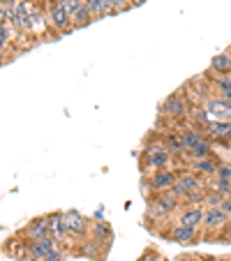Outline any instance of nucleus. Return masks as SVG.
I'll use <instances>...</instances> for the list:
<instances>
[{
    "instance_id": "2",
    "label": "nucleus",
    "mask_w": 231,
    "mask_h": 261,
    "mask_svg": "<svg viewBox=\"0 0 231 261\" xmlns=\"http://www.w3.org/2000/svg\"><path fill=\"white\" fill-rule=\"evenodd\" d=\"M178 208H181V199H178L171 190L148 197V217H150L152 222H167Z\"/></svg>"
},
{
    "instance_id": "12",
    "label": "nucleus",
    "mask_w": 231,
    "mask_h": 261,
    "mask_svg": "<svg viewBox=\"0 0 231 261\" xmlns=\"http://www.w3.org/2000/svg\"><path fill=\"white\" fill-rule=\"evenodd\" d=\"M203 137L208 139V141H215V143H226L231 139V123H217V120H211L208 125H203L201 127Z\"/></svg>"
},
{
    "instance_id": "28",
    "label": "nucleus",
    "mask_w": 231,
    "mask_h": 261,
    "mask_svg": "<svg viewBox=\"0 0 231 261\" xmlns=\"http://www.w3.org/2000/svg\"><path fill=\"white\" fill-rule=\"evenodd\" d=\"M220 208L226 213V215H231V192L224 197V201H222V206H220Z\"/></svg>"
},
{
    "instance_id": "35",
    "label": "nucleus",
    "mask_w": 231,
    "mask_h": 261,
    "mask_svg": "<svg viewBox=\"0 0 231 261\" xmlns=\"http://www.w3.org/2000/svg\"><path fill=\"white\" fill-rule=\"evenodd\" d=\"M229 51H231V49H229Z\"/></svg>"
},
{
    "instance_id": "33",
    "label": "nucleus",
    "mask_w": 231,
    "mask_h": 261,
    "mask_svg": "<svg viewBox=\"0 0 231 261\" xmlns=\"http://www.w3.org/2000/svg\"><path fill=\"white\" fill-rule=\"evenodd\" d=\"M201 261H220V259H201Z\"/></svg>"
},
{
    "instance_id": "20",
    "label": "nucleus",
    "mask_w": 231,
    "mask_h": 261,
    "mask_svg": "<svg viewBox=\"0 0 231 261\" xmlns=\"http://www.w3.org/2000/svg\"><path fill=\"white\" fill-rule=\"evenodd\" d=\"M84 3H86V7L90 10L93 19H104V16L116 14V12H113L111 7L107 5V0H84Z\"/></svg>"
},
{
    "instance_id": "27",
    "label": "nucleus",
    "mask_w": 231,
    "mask_h": 261,
    "mask_svg": "<svg viewBox=\"0 0 231 261\" xmlns=\"http://www.w3.org/2000/svg\"><path fill=\"white\" fill-rule=\"evenodd\" d=\"M113 7H116V12H123L132 5H130V0H113Z\"/></svg>"
},
{
    "instance_id": "14",
    "label": "nucleus",
    "mask_w": 231,
    "mask_h": 261,
    "mask_svg": "<svg viewBox=\"0 0 231 261\" xmlns=\"http://www.w3.org/2000/svg\"><path fill=\"white\" fill-rule=\"evenodd\" d=\"M178 224H185L190 229H197L201 231V224H203V208L201 206H187L178 211Z\"/></svg>"
},
{
    "instance_id": "22",
    "label": "nucleus",
    "mask_w": 231,
    "mask_h": 261,
    "mask_svg": "<svg viewBox=\"0 0 231 261\" xmlns=\"http://www.w3.org/2000/svg\"><path fill=\"white\" fill-rule=\"evenodd\" d=\"M90 21H93V14H90V10L86 7V3H84V5L72 14V25L74 28H84V25H88Z\"/></svg>"
},
{
    "instance_id": "34",
    "label": "nucleus",
    "mask_w": 231,
    "mask_h": 261,
    "mask_svg": "<svg viewBox=\"0 0 231 261\" xmlns=\"http://www.w3.org/2000/svg\"><path fill=\"white\" fill-rule=\"evenodd\" d=\"M226 81H229V84H231V74H229V76H226Z\"/></svg>"
},
{
    "instance_id": "8",
    "label": "nucleus",
    "mask_w": 231,
    "mask_h": 261,
    "mask_svg": "<svg viewBox=\"0 0 231 261\" xmlns=\"http://www.w3.org/2000/svg\"><path fill=\"white\" fill-rule=\"evenodd\" d=\"M176 180H178L176 169H160V171L148 173L146 185H148V192L150 194H160V192H169V190H173Z\"/></svg>"
},
{
    "instance_id": "13",
    "label": "nucleus",
    "mask_w": 231,
    "mask_h": 261,
    "mask_svg": "<svg viewBox=\"0 0 231 261\" xmlns=\"http://www.w3.org/2000/svg\"><path fill=\"white\" fill-rule=\"evenodd\" d=\"M21 236L28 238V241H37V238H49V220L46 215H40V217H33L23 227Z\"/></svg>"
},
{
    "instance_id": "18",
    "label": "nucleus",
    "mask_w": 231,
    "mask_h": 261,
    "mask_svg": "<svg viewBox=\"0 0 231 261\" xmlns=\"http://www.w3.org/2000/svg\"><path fill=\"white\" fill-rule=\"evenodd\" d=\"M208 74H217V76H229L231 74V51H222V54L213 56Z\"/></svg>"
},
{
    "instance_id": "6",
    "label": "nucleus",
    "mask_w": 231,
    "mask_h": 261,
    "mask_svg": "<svg viewBox=\"0 0 231 261\" xmlns=\"http://www.w3.org/2000/svg\"><path fill=\"white\" fill-rule=\"evenodd\" d=\"M46 21H49V28H54L56 33L67 35L74 30L72 25V16L67 14V10L63 7L60 0H46Z\"/></svg>"
},
{
    "instance_id": "7",
    "label": "nucleus",
    "mask_w": 231,
    "mask_h": 261,
    "mask_svg": "<svg viewBox=\"0 0 231 261\" xmlns=\"http://www.w3.org/2000/svg\"><path fill=\"white\" fill-rule=\"evenodd\" d=\"M65 220V231L69 238H86L90 236V229H93V222L79 211H65L63 213Z\"/></svg>"
},
{
    "instance_id": "30",
    "label": "nucleus",
    "mask_w": 231,
    "mask_h": 261,
    "mask_svg": "<svg viewBox=\"0 0 231 261\" xmlns=\"http://www.w3.org/2000/svg\"><path fill=\"white\" fill-rule=\"evenodd\" d=\"M14 261H40V259H35L33 254H21V256H16Z\"/></svg>"
},
{
    "instance_id": "17",
    "label": "nucleus",
    "mask_w": 231,
    "mask_h": 261,
    "mask_svg": "<svg viewBox=\"0 0 231 261\" xmlns=\"http://www.w3.org/2000/svg\"><path fill=\"white\" fill-rule=\"evenodd\" d=\"M49 220V238H54L58 245H63L67 241V231H65V220H63V213H49L46 215Z\"/></svg>"
},
{
    "instance_id": "23",
    "label": "nucleus",
    "mask_w": 231,
    "mask_h": 261,
    "mask_svg": "<svg viewBox=\"0 0 231 261\" xmlns=\"http://www.w3.org/2000/svg\"><path fill=\"white\" fill-rule=\"evenodd\" d=\"M90 233H93V238L97 243L111 241V229H109V224H104V222H93V229H90Z\"/></svg>"
},
{
    "instance_id": "3",
    "label": "nucleus",
    "mask_w": 231,
    "mask_h": 261,
    "mask_svg": "<svg viewBox=\"0 0 231 261\" xmlns=\"http://www.w3.org/2000/svg\"><path fill=\"white\" fill-rule=\"evenodd\" d=\"M206 190H208L206 178H201L199 173H194V171L187 169V171H178V180H176V185H173L171 192L176 194V197L181 199V203H183L187 197L199 194V192H206Z\"/></svg>"
},
{
    "instance_id": "9",
    "label": "nucleus",
    "mask_w": 231,
    "mask_h": 261,
    "mask_svg": "<svg viewBox=\"0 0 231 261\" xmlns=\"http://www.w3.org/2000/svg\"><path fill=\"white\" fill-rule=\"evenodd\" d=\"M231 224V215H226L222 208H203V224L201 231L206 236H213V233H222L226 227Z\"/></svg>"
},
{
    "instance_id": "11",
    "label": "nucleus",
    "mask_w": 231,
    "mask_h": 261,
    "mask_svg": "<svg viewBox=\"0 0 231 261\" xmlns=\"http://www.w3.org/2000/svg\"><path fill=\"white\" fill-rule=\"evenodd\" d=\"M203 107H206L211 120H217V123H231V104L226 102V99L213 95V97L208 99Z\"/></svg>"
},
{
    "instance_id": "31",
    "label": "nucleus",
    "mask_w": 231,
    "mask_h": 261,
    "mask_svg": "<svg viewBox=\"0 0 231 261\" xmlns=\"http://www.w3.org/2000/svg\"><path fill=\"white\" fill-rule=\"evenodd\" d=\"M143 3H146V0H130V5H132V7H137V5H143Z\"/></svg>"
},
{
    "instance_id": "29",
    "label": "nucleus",
    "mask_w": 231,
    "mask_h": 261,
    "mask_svg": "<svg viewBox=\"0 0 231 261\" xmlns=\"http://www.w3.org/2000/svg\"><path fill=\"white\" fill-rule=\"evenodd\" d=\"M10 21H7V10H5V5L0 3V25H7Z\"/></svg>"
},
{
    "instance_id": "32",
    "label": "nucleus",
    "mask_w": 231,
    "mask_h": 261,
    "mask_svg": "<svg viewBox=\"0 0 231 261\" xmlns=\"http://www.w3.org/2000/svg\"><path fill=\"white\" fill-rule=\"evenodd\" d=\"M5 58H7V51L3 49V46H0V63H3V60H5Z\"/></svg>"
},
{
    "instance_id": "26",
    "label": "nucleus",
    "mask_w": 231,
    "mask_h": 261,
    "mask_svg": "<svg viewBox=\"0 0 231 261\" xmlns=\"http://www.w3.org/2000/svg\"><path fill=\"white\" fill-rule=\"evenodd\" d=\"M215 178H222V180H231V167H229V164H220V167H217Z\"/></svg>"
},
{
    "instance_id": "21",
    "label": "nucleus",
    "mask_w": 231,
    "mask_h": 261,
    "mask_svg": "<svg viewBox=\"0 0 231 261\" xmlns=\"http://www.w3.org/2000/svg\"><path fill=\"white\" fill-rule=\"evenodd\" d=\"M211 81H213V90H215L217 97L226 99L231 104V84L226 81V76H215V79L211 76Z\"/></svg>"
},
{
    "instance_id": "19",
    "label": "nucleus",
    "mask_w": 231,
    "mask_h": 261,
    "mask_svg": "<svg viewBox=\"0 0 231 261\" xmlns=\"http://www.w3.org/2000/svg\"><path fill=\"white\" fill-rule=\"evenodd\" d=\"M208 123H211V116H208L206 107H192L190 109V116H187V125H190V127L201 129L203 125H208Z\"/></svg>"
},
{
    "instance_id": "5",
    "label": "nucleus",
    "mask_w": 231,
    "mask_h": 261,
    "mask_svg": "<svg viewBox=\"0 0 231 261\" xmlns=\"http://www.w3.org/2000/svg\"><path fill=\"white\" fill-rule=\"evenodd\" d=\"M190 109H192V104L185 99V95L173 93L162 102V107H160V116L167 118V120H173V123H185L187 116H190Z\"/></svg>"
},
{
    "instance_id": "1",
    "label": "nucleus",
    "mask_w": 231,
    "mask_h": 261,
    "mask_svg": "<svg viewBox=\"0 0 231 261\" xmlns=\"http://www.w3.org/2000/svg\"><path fill=\"white\" fill-rule=\"evenodd\" d=\"M171 160H173V153L167 148L164 139L158 137V139H152V141L143 148L141 169H143V171H148V173L160 171V169H171V167H169V164H171Z\"/></svg>"
},
{
    "instance_id": "16",
    "label": "nucleus",
    "mask_w": 231,
    "mask_h": 261,
    "mask_svg": "<svg viewBox=\"0 0 231 261\" xmlns=\"http://www.w3.org/2000/svg\"><path fill=\"white\" fill-rule=\"evenodd\" d=\"M217 167H220V162H217L215 155H211V158H201V160H190V171L199 173L201 178H213L217 173Z\"/></svg>"
},
{
    "instance_id": "4",
    "label": "nucleus",
    "mask_w": 231,
    "mask_h": 261,
    "mask_svg": "<svg viewBox=\"0 0 231 261\" xmlns=\"http://www.w3.org/2000/svg\"><path fill=\"white\" fill-rule=\"evenodd\" d=\"M25 254H33L40 261H65L63 250L54 238H37V241L25 238Z\"/></svg>"
},
{
    "instance_id": "24",
    "label": "nucleus",
    "mask_w": 231,
    "mask_h": 261,
    "mask_svg": "<svg viewBox=\"0 0 231 261\" xmlns=\"http://www.w3.org/2000/svg\"><path fill=\"white\" fill-rule=\"evenodd\" d=\"M137 261H164V259H162V254H160V252L155 250V247H148V250L143 252V254L139 256Z\"/></svg>"
},
{
    "instance_id": "25",
    "label": "nucleus",
    "mask_w": 231,
    "mask_h": 261,
    "mask_svg": "<svg viewBox=\"0 0 231 261\" xmlns=\"http://www.w3.org/2000/svg\"><path fill=\"white\" fill-rule=\"evenodd\" d=\"M60 3H63V7L67 10V14H69V16H72L74 12H76L81 5H84V0H60Z\"/></svg>"
},
{
    "instance_id": "15",
    "label": "nucleus",
    "mask_w": 231,
    "mask_h": 261,
    "mask_svg": "<svg viewBox=\"0 0 231 261\" xmlns=\"http://www.w3.org/2000/svg\"><path fill=\"white\" fill-rule=\"evenodd\" d=\"M178 137H181V143H183V148H185V153H190V150H194L197 146H201V143L208 141V139L203 137L201 129L190 127V125H185V127H178Z\"/></svg>"
},
{
    "instance_id": "10",
    "label": "nucleus",
    "mask_w": 231,
    "mask_h": 261,
    "mask_svg": "<svg viewBox=\"0 0 231 261\" xmlns=\"http://www.w3.org/2000/svg\"><path fill=\"white\" fill-rule=\"evenodd\" d=\"M164 238H169L171 243H178V245H194V241L199 238V231L185 227V224H178V222H171L164 229Z\"/></svg>"
}]
</instances>
